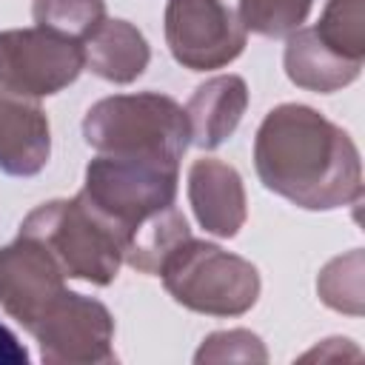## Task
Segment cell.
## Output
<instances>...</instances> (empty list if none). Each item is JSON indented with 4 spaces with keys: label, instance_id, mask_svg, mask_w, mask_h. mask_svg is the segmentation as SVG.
Wrapping results in <instances>:
<instances>
[{
    "label": "cell",
    "instance_id": "obj_1",
    "mask_svg": "<svg viewBox=\"0 0 365 365\" xmlns=\"http://www.w3.org/2000/svg\"><path fill=\"white\" fill-rule=\"evenodd\" d=\"M259 182L305 211H334L362 200V160L348 131L311 106L271 108L254 137Z\"/></svg>",
    "mask_w": 365,
    "mask_h": 365
},
{
    "label": "cell",
    "instance_id": "obj_18",
    "mask_svg": "<svg viewBox=\"0 0 365 365\" xmlns=\"http://www.w3.org/2000/svg\"><path fill=\"white\" fill-rule=\"evenodd\" d=\"M314 0H240V23L262 37H288L311 14Z\"/></svg>",
    "mask_w": 365,
    "mask_h": 365
},
{
    "label": "cell",
    "instance_id": "obj_19",
    "mask_svg": "<svg viewBox=\"0 0 365 365\" xmlns=\"http://www.w3.org/2000/svg\"><path fill=\"white\" fill-rule=\"evenodd\" d=\"M194 362H268V351L262 339L245 328L208 334L194 354Z\"/></svg>",
    "mask_w": 365,
    "mask_h": 365
},
{
    "label": "cell",
    "instance_id": "obj_8",
    "mask_svg": "<svg viewBox=\"0 0 365 365\" xmlns=\"http://www.w3.org/2000/svg\"><path fill=\"white\" fill-rule=\"evenodd\" d=\"M171 57L191 71H214L234 63L248 31L222 0H168L163 14Z\"/></svg>",
    "mask_w": 365,
    "mask_h": 365
},
{
    "label": "cell",
    "instance_id": "obj_11",
    "mask_svg": "<svg viewBox=\"0 0 365 365\" xmlns=\"http://www.w3.org/2000/svg\"><path fill=\"white\" fill-rule=\"evenodd\" d=\"M188 202L200 228L220 240H231L248 220V200L242 177L234 165L202 157L188 168Z\"/></svg>",
    "mask_w": 365,
    "mask_h": 365
},
{
    "label": "cell",
    "instance_id": "obj_3",
    "mask_svg": "<svg viewBox=\"0 0 365 365\" xmlns=\"http://www.w3.org/2000/svg\"><path fill=\"white\" fill-rule=\"evenodd\" d=\"M83 137L97 154L180 165L191 145L185 108L160 91L97 100L83 117Z\"/></svg>",
    "mask_w": 365,
    "mask_h": 365
},
{
    "label": "cell",
    "instance_id": "obj_4",
    "mask_svg": "<svg viewBox=\"0 0 365 365\" xmlns=\"http://www.w3.org/2000/svg\"><path fill=\"white\" fill-rule=\"evenodd\" d=\"M157 277L174 302L205 317H242L259 299L257 265L194 237L165 257Z\"/></svg>",
    "mask_w": 365,
    "mask_h": 365
},
{
    "label": "cell",
    "instance_id": "obj_17",
    "mask_svg": "<svg viewBox=\"0 0 365 365\" xmlns=\"http://www.w3.org/2000/svg\"><path fill=\"white\" fill-rule=\"evenodd\" d=\"M34 23L74 40H86L106 20V0H31Z\"/></svg>",
    "mask_w": 365,
    "mask_h": 365
},
{
    "label": "cell",
    "instance_id": "obj_16",
    "mask_svg": "<svg viewBox=\"0 0 365 365\" xmlns=\"http://www.w3.org/2000/svg\"><path fill=\"white\" fill-rule=\"evenodd\" d=\"M319 299L342 314H362V248H354L345 257H334L317 277Z\"/></svg>",
    "mask_w": 365,
    "mask_h": 365
},
{
    "label": "cell",
    "instance_id": "obj_12",
    "mask_svg": "<svg viewBox=\"0 0 365 365\" xmlns=\"http://www.w3.org/2000/svg\"><path fill=\"white\" fill-rule=\"evenodd\" d=\"M248 108V86L240 74H217L194 88L185 103L191 143L202 151L220 148Z\"/></svg>",
    "mask_w": 365,
    "mask_h": 365
},
{
    "label": "cell",
    "instance_id": "obj_13",
    "mask_svg": "<svg viewBox=\"0 0 365 365\" xmlns=\"http://www.w3.org/2000/svg\"><path fill=\"white\" fill-rule=\"evenodd\" d=\"M83 66L97 74L100 80H108L114 86L134 83L151 60L148 40L143 31L117 17H106L83 43Z\"/></svg>",
    "mask_w": 365,
    "mask_h": 365
},
{
    "label": "cell",
    "instance_id": "obj_7",
    "mask_svg": "<svg viewBox=\"0 0 365 365\" xmlns=\"http://www.w3.org/2000/svg\"><path fill=\"white\" fill-rule=\"evenodd\" d=\"M83 46L60 31L29 26L0 31V80L26 97H51L83 71Z\"/></svg>",
    "mask_w": 365,
    "mask_h": 365
},
{
    "label": "cell",
    "instance_id": "obj_14",
    "mask_svg": "<svg viewBox=\"0 0 365 365\" xmlns=\"http://www.w3.org/2000/svg\"><path fill=\"white\" fill-rule=\"evenodd\" d=\"M282 63H285V74L294 86H299L305 91H317V94L339 91V88L351 86L362 71L359 63H351V60L334 54L314 34V29H297L294 34H288Z\"/></svg>",
    "mask_w": 365,
    "mask_h": 365
},
{
    "label": "cell",
    "instance_id": "obj_2",
    "mask_svg": "<svg viewBox=\"0 0 365 365\" xmlns=\"http://www.w3.org/2000/svg\"><path fill=\"white\" fill-rule=\"evenodd\" d=\"M180 165L100 154L86 165L77 197L117 234L123 262L160 274L165 257L191 237L177 200Z\"/></svg>",
    "mask_w": 365,
    "mask_h": 365
},
{
    "label": "cell",
    "instance_id": "obj_6",
    "mask_svg": "<svg viewBox=\"0 0 365 365\" xmlns=\"http://www.w3.org/2000/svg\"><path fill=\"white\" fill-rule=\"evenodd\" d=\"M40 345V359L48 365H108L114 354L111 311L77 291H63L54 305L29 331Z\"/></svg>",
    "mask_w": 365,
    "mask_h": 365
},
{
    "label": "cell",
    "instance_id": "obj_20",
    "mask_svg": "<svg viewBox=\"0 0 365 365\" xmlns=\"http://www.w3.org/2000/svg\"><path fill=\"white\" fill-rule=\"evenodd\" d=\"M0 365H29L26 345L0 322Z\"/></svg>",
    "mask_w": 365,
    "mask_h": 365
},
{
    "label": "cell",
    "instance_id": "obj_15",
    "mask_svg": "<svg viewBox=\"0 0 365 365\" xmlns=\"http://www.w3.org/2000/svg\"><path fill=\"white\" fill-rule=\"evenodd\" d=\"M311 29L334 54L365 63V0H328Z\"/></svg>",
    "mask_w": 365,
    "mask_h": 365
},
{
    "label": "cell",
    "instance_id": "obj_5",
    "mask_svg": "<svg viewBox=\"0 0 365 365\" xmlns=\"http://www.w3.org/2000/svg\"><path fill=\"white\" fill-rule=\"evenodd\" d=\"M20 234L37 240L68 279L111 285L123 265L117 234L80 200H51L37 205L20 222Z\"/></svg>",
    "mask_w": 365,
    "mask_h": 365
},
{
    "label": "cell",
    "instance_id": "obj_10",
    "mask_svg": "<svg viewBox=\"0 0 365 365\" xmlns=\"http://www.w3.org/2000/svg\"><path fill=\"white\" fill-rule=\"evenodd\" d=\"M51 157V128L34 97L11 91L0 80V171L34 177Z\"/></svg>",
    "mask_w": 365,
    "mask_h": 365
},
{
    "label": "cell",
    "instance_id": "obj_9",
    "mask_svg": "<svg viewBox=\"0 0 365 365\" xmlns=\"http://www.w3.org/2000/svg\"><path fill=\"white\" fill-rule=\"evenodd\" d=\"M63 291L66 274L37 240L17 234L0 248V308L26 331L40 322Z\"/></svg>",
    "mask_w": 365,
    "mask_h": 365
}]
</instances>
